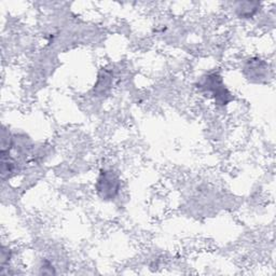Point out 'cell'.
Here are the masks:
<instances>
[{
	"mask_svg": "<svg viewBox=\"0 0 276 276\" xmlns=\"http://www.w3.org/2000/svg\"><path fill=\"white\" fill-rule=\"evenodd\" d=\"M12 257V252L11 249L6 248L5 246H2V251H1V267L4 268L5 265L8 264Z\"/></svg>",
	"mask_w": 276,
	"mask_h": 276,
	"instance_id": "obj_5",
	"label": "cell"
},
{
	"mask_svg": "<svg viewBox=\"0 0 276 276\" xmlns=\"http://www.w3.org/2000/svg\"><path fill=\"white\" fill-rule=\"evenodd\" d=\"M198 88L212 97L218 106H227L233 101V95L226 87L219 72L214 71L202 77Z\"/></svg>",
	"mask_w": 276,
	"mask_h": 276,
	"instance_id": "obj_1",
	"label": "cell"
},
{
	"mask_svg": "<svg viewBox=\"0 0 276 276\" xmlns=\"http://www.w3.org/2000/svg\"><path fill=\"white\" fill-rule=\"evenodd\" d=\"M120 189L121 180L119 176L110 169H102L95 183L97 195L104 201H113L119 194Z\"/></svg>",
	"mask_w": 276,
	"mask_h": 276,
	"instance_id": "obj_2",
	"label": "cell"
},
{
	"mask_svg": "<svg viewBox=\"0 0 276 276\" xmlns=\"http://www.w3.org/2000/svg\"><path fill=\"white\" fill-rule=\"evenodd\" d=\"M40 273L41 274H55V269L53 267V265L51 264V261L44 259L42 260L41 265H40Z\"/></svg>",
	"mask_w": 276,
	"mask_h": 276,
	"instance_id": "obj_4",
	"label": "cell"
},
{
	"mask_svg": "<svg viewBox=\"0 0 276 276\" xmlns=\"http://www.w3.org/2000/svg\"><path fill=\"white\" fill-rule=\"evenodd\" d=\"M259 6L258 2H241L236 8V14L241 18H251L258 12Z\"/></svg>",
	"mask_w": 276,
	"mask_h": 276,
	"instance_id": "obj_3",
	"label": "cell"
}]
</instances>
